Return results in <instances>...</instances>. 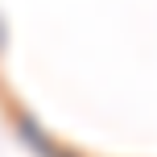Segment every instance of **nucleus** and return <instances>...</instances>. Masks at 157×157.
<instances>
[{"label":"nucleus","instance_id":"obj_1","mask_svg":"<svg viewBox=\"0 0 157 157\" xmlns=\"http://www.w3.org/2000/svg\"><path fill=\"white\" fill-rule=\"evenodd\" d=\"M13 128H17V136H21L25 149H33L37 157H58V145L46 136V128H41L29 112H13Z\"/></svg>","mask_w":157,"mask_h":157},{"label":"nucleus","instance_id":"obj_2","mask_svg":"<svg viewBox=\"0 0 157 157\" xmlns=\"http://www.w3.org/2000/svg\"><path fill=\"white\" fill-rule=\"evenodd\" d=\"M4 46H8V25H4V13H0V58H4Z\"/></svg>","mask_w":157,"mask_h":157},{"label":"nucleus","instance_id":"obj_3","mask_svg":"<svg viewBox=\"0 0 157 157\" xmlns=\"http://www.w3.org/2000/svg\"><path fill=\"white\" fill-rule=\"evenodd\" d=\"M58 157H83V153H75V149H58Z\"/></svg>","mask_w":157,"mask_h":157}]
</instances>
